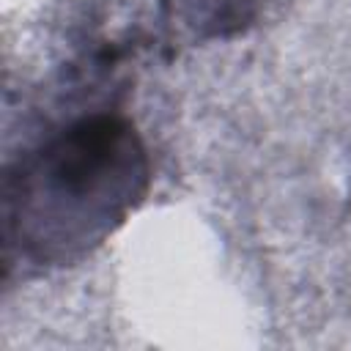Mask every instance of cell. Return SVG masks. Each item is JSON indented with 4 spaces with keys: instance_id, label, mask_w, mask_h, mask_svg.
<instances>
[{
    "instance_id": "cell-2",
    "label": "cell",
    "mask_w": 351,
    "mask_h": 351,
    "mask_svg": "<svg viewBox=\"0 0 351 351\" xmlns=\"http://www.w3.org/2000/svg\"><path fill=\"white\" fill-rule=\"evenodd\" d=\"M165 5L197 41H225L255 27L271 0H165Z\"/></svg>"
},
{
    "instance_id": "cell-1",
    "label": "cell",
    "mask_w": 351,
    "mask_h": 351,
    "mask_svg": "<svg viewBox=\"0 0 351 351\" xmlns=\"http://www.w3.org/2000/svg\"><path fill=\"white\" fill-rule=\"evenodd\" d=\"M148 184L151 156L126 115L93 110L49 129L5 167L8 274L82 261L134 214Z\"/></svg>"
}]
</instances>
